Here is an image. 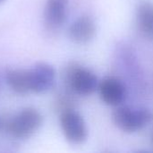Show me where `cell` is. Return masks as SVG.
<instances>
[{
  "instance_id": "6",
  "label": "cell",
  "mask_w": 153,
  "mask_h": 153,
  "mask_svg": "<svg viewBox=\"0 0 153 153\" xmlns=\"http://www.w3.org/2000/svg\"><path fill=\"white\" fill-rule=\"evenodd\" d=\"M28 71L30 92L44 93L53 87L56 80V71L51 65L38 63Z\"/></svg>"
},
{
  "instance_id": "8",
  "label": "cell",
  "mask_w": 153,
  "mask_h": 153,
  "mask_svg": "<svg viewBox=\"0 0 153 153\" xmlns=\"http://www.w3.org/2000/svg\"><path fill=\"white\" fill-rule=\"evenodd\" d=\"M96 31V23L93 18L88 14H83L72 22L68 29V36L74 43L85 44L95 37Z\"/></svg>"
},
{
  "instance_id": "5",
  "label": "cell",
  "mask_w": 153,
  "mask_h": 153,
  "mask_svg": "<svg viewBox=\"0 0 153 153\" xmlns=\"http://www.w3.org/2000/svg\"><path fill=\"white\" fill-rule=\"evenodd\" d=\"M100 100L108 106L118 107L126 98L125 83L116 76H106L99 82L98 90Z\"/></svg>"
},
{
  "instance_id": "9",
  "label": "cell",
  "mask_w": 153,
  "mask_h": 153,
  "mask_svg": "<svg viewBox=\"0 0 153 153\" xmlns=\"http://www.w3.org/2000/svg\"><path fill=\"white\" fill-rule=\"evenodd\" d=\"M136 24L140 33L148 39H153V4L143 2L136 9Z\"/></svg>"
},
{
  "instance_id": "10",
  "label": "cell",
  "mask_w": 153,
  "mask_h": 153,
  "mask_svg": "<svg viewBox=\"0 0 153 153\" xmlns=\"http://www.w3.org/2000/svg\"><path fill=\"white\" fill-rule=\"evenodd\" d=\"M8 86L17 94L25 95L30 92L29 71L25 69H10L5 74Z\"/></svg>"
},
{
  "instance_id": "12",
  "label": "cell",
  "mask_w": 153,
  "mask_h": 153,
  "mask_svg": "<svg viewBox=\"0 0 153 153\" xmlns=\"http://www.w3.org/2000/svg\"><path fill=\"white\" fill-rule=\"evenodd\" d=\"M152 143H153V137H152Z\"/></svg>"
},
{
  "instance_id": "3",
  "label": "cell",
  "mask_w": 153,
  "mask_h": 153,
  "mask_svg": "<svg viewBox=\"0 0 153 153\" xmlns=\"http://www.w3.org/2000/svg\"><path fill=\"white\" fill-rule=\"evenodd\" d=\"M42 121V116L36 108H26L13 117L7 130L13 138L27 139L39 129Z\"/></svg>"
},
{
  "instance_id": "4",
  "label": "cell",
  "mask_w": 153,
  "mask_h": 153,
  "mask_svg": "<svg viewBox=\"0 0 153 153\" xmlns=\"http://www.w3.org/2000/svg\"><path fill=\"white\" fill-rule=\"evenodd\" d=\"M60 126L65 139L73 144H82L88 138V128L83 117L76 111L67 108L61 112Z\"/></svg>"
},
{
  "instance_id": "2",
  "label": "cell",
  "mask_w": 153,
  "mask_h": 153,
  "mask_svg": "<svg viewBox=\"0 0 153 153\" xmlns=\"http://www.w3.org/2000/svg\"><path fill=\"white\" fill-rule=\"evenodd\" d=\"M67 87L75 94L89 96L98 90L99 80L90 69L77 64H70L65 74Z\"/></svg>"
},
{
  "instance_id": "7",
  "label": "cell",
  "mask_w": 153,
  "mask_h": 153,
  "mask_svg": "<svg viewBox=\"0 0 153 153\" xmlns=\"http://www.w3.org/2000/svg\"><path fill=\"white\" fill-rule=\"evenodd\" d=\"M68 0H47L44 7V23L48 30H57L65 22Z\"/></svg>"
},
{
  "instance_id": "1",
  "label": "cell",
  "mask_w": 153,
  "mask_h": 153,
  "mask_svg": "<svg viewBox=\"0 0 153 153\" xmlns=\"http://www.w3.org/2000/svg\"><path fill=\"white\" fill-rule=\"evenodd\" d=\"M153 120V113L146 108L118 106L112 113L116 127L126 134H134L146 127Z\"/></svg>"
},
{
  "instance_id": "11",
  "label": "cell",
  "mask_w": 153,
  "mask_h": 153,
  "mask_svg": "<svg viewBox=\"0 0 153 153\" xmlns=\"http://www.w3.org/2000/svg\"><path fill=\"white\" fill-rule=\"evenodd\" d=\"M4 0H0V4H3V2H4Z\"/></svg>"
}]
</instances>
